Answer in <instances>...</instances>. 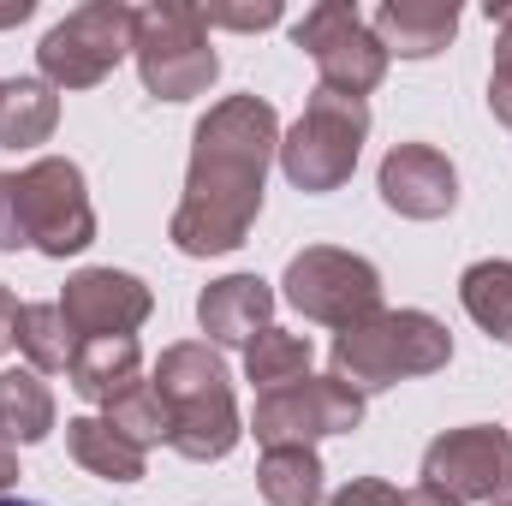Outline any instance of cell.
Listing matches in <instances>:
<instances>
[{"label":"cell","mask_w":512,"mask_h":506,"mask_svg":"<svg viewBox=\"0 0 512 506\" xmlns=\"http://www.w3.org/2000/svg\"><path fill=\"white\" fill-rule=\"evenodd\" d=\"M280 155V114L262 96H221L191 131L185 197L167 239L185 256H227L251 239L262 215V179Z\"/></svg>","instance_id":"1"},{"label":"cell","mask_w":512,"mask_h":506,"mask_svg":"<svg viewBox=\"0 0 512 506\" xmlns=\"http://www.w3.org/2000/svg\"><path fill=\"white\" fill-rule=\"evenodd\" d=\"M155 393L167 405V447L191 465H215L239 447L245 423H239V399H233V381L227 364L209 340H179L155 358Z\"/></svg>","instance_id":"2"},{"label":"cell","mask_w":512,"mask_h":506,"mask_svg":"<svg viewBox=\"0 0 512 506\" xmlns=\"http://www.w3.org/2000/svg\"><path fill=\"white\" fill-rule=\"evenodd\" d=\"M447 364H453V334L429 310H376V316L340 328L328 346V376L346 381L364 399L399 387V381L435 376Z\"/></svg>","instance_id":"3"},{"label":"cell","mask_w":512,"mask_h":506,"mask_svg":"<svg viewBox=\"0 0 512 506\" xmlns=\"http://www.w3.org/2000/svg\"><path fill=\"white\" fill-rule=\"evenodd\" d=\"M131 60L155 102H197L221 78V54L209 42L203 6L149 0L131 12Z\"/></svg>","instance_id":"4"},{"label":"cell","mask_w":512,"mask_h":506,"mask_svg":"<svg viewBox=\"0 0 512 506\" xmlns=\"http://www.w3.org/2000/svg\"><path fill=\"white\" fill-rule=\"evenodd\" d=\"M370 137V102L358 96H334V90H310L304 114L292 120V131L280 137V173L292 179V191L304 197H328L358 173Z\"/></svg>","instance_id":"5"},{"label":"cell","mask_w":512,"mask_h":506,"mask_svg":"<svg viewBox=\"0 0 512 506\" xmlns=\"http://www.w3.org/2000/svg\"><path fill=\"white\" fill-rule=\"evenodd\" d=\"M280 298L304 322H322V328L340 334V328H352V322L382 310V274H376L370 256H358V251L304 245L286 262V274H280Z\"/></svg>","instance_id":"6"},{"label":"cell","mask_w":512,"mask_h":506,"mask_svg":"<svg viewBox=\"0 0 512 506\" xmlns=\"http://www.w3.org/2000/svg\"><path fill=\"white\" fill-rule=\"evenodd\" d=\"M131 12L126 0H84L72 6L36 48V66L54 90H96L131 54Z\"/></svg>","instance_id":"7"},{"label":"cell","mask_w":512,"mask_h":506,"mask_svg":"<svg viewBox=\"0 0 512 506\" xmlns=\"http://www.w3.org/2000/svg\"><path fill=\"white\" fill-rule=\"evenodd\" d=\"M292 42L310 54L322 90H334V96H358L364 102L387 78V48L376 42L370 18L358 6H346V0H316L292 24Z\"/></svg>","instance_id":"8"},{"label":"cell","mask_w":512,"mask_h":506,"mask_svg":"<svg viewBox=\"0 0 512 506\" xmlns=\"http://www.w3.org/2000/svg\"><path fill=\"white\" fill-rule=\"evenodd\" d=\"M18 209H24L30 251L66 262L96 245V209L84 191V167L66 155H42L18 173Z\"/></svg>","instance_id":"9"},{"label":"cell","mask_w":512,"mask_h":506,"mask_svg":"<svg viewBox=\"0 0 512 506\" xmlns=\"http://www.w3.org/2000/svg\"><path fill=\"white\" fill-rule=\"evenodd\" d=\"M364 423V393L334 376H304L256 393L251 435L262 447H316L328 435H352Z\"/></svg>","instance_id":"10"},{"label":"cell","mask_w":512,"mask_h":506,"mask_svg":"<svg viewBox=\"0 0 512 506\" xmlns=\"http://www.w3.org/2000/svg\"><path fill=\"white\" fill-rule=\"evenodd\" d=\"M423 483L459 506L501 501L512 495V435L495 423H465V429L435 435L423 447Z\"/></svg>","instance_id":"11"},{"label":"cell","mask_w":512,"mask_h":506,"mask_svg":"<svg viewBox=\"0 0 512 506\" xmlns=\"http://www.w3.org/2000/svg\"><path fill=\"white\" fill-rule=\"evenodd\" d=\"M60 310L78 340H108V334H137L149 322L155 292L126 268H78L60 292Z\"/></svg>","instance_id":"12"},{"label":"cell","mask_w":512,"mask_h":506,"mask_svg":"<svg viewBox=\"0 0 512 506\" xmlns=\"http://www.w3.org/2000/svg\"><path fill=\"white\" fill-rule=\"evenodd\" d=\"M376 191H382L387 209L405 215V221H441L459 203V173H453V161L435 143H393L382 155Z\"/></svg>","instance_id":"13"},{"label":"cell","mask_w":512,"mask_h":506,"mask_svg":"<svg viewBox=\"0 0 512 506\" xmlns=\"http://www.w3.org/2000/svg\"><path fill=\"white\" fill-rule=\"evenodd\" d=\"M197 322L209 346H251L262 328H274V286L256 274H221L197 292Z\"/></svg>","instance_id":"14"},{"label":"cell","mask_w":512,"mask_h":506,"mask_svg":"<svg viewBox=\"0 0 512 506\" xmlns=\"http://www.w3.org/2000/svg\"><path fill=\"white\" fill-rule=\"evenodd\" d=\"M376 42L387 48V60H435L453 36H459V6L453 0H382L370 18Z\"/></svg>","instance_id":"15"},{"label":"cell","mask_w":512,"mask_h":506,"mask_svg":"<svg viewBox=\"0 0 512 506\" xmlns=\"http://www.w3.org/2000/svg\"><path fill=\"white\" fill-rule=\"evenodd\" d=\"M72 387L90 399V405H108L114 393H126L131 381H143V352H137V334H108V340H78L72 352Z\"/></svg>","instance_id":"16"},{"label":"cell","mask_w":512,"mask_h":506,"mask_svg":"<svg viewBox=\"0 0 512 506\" xmlns=\"http://www.w3.org/2000/svg\"><path fill=\"white\" fill-rule=\"evenodd\" d=\"M66 447H72V459L90 471V477H102V483H143V465H149V453L126 441L108 417H72L66 423Z\"/></svg>","instance_id":"17"},{"label":"cell","mask_w":512,"mask_h":506,"mask_svg":"<svg viewBox=\"0 0 512 506\" xmlns=\"http://www.w3.org/2000/svg\"><path fill=\"white\" fill-rule=\"evenodd\" d=\"M60 126V90L48 78H6L0 84V149H36Z\"/></svg>","instance_id":"18"},{"label":"cell","mask_w":512,"mask_h":506,"mask_svg":"<svg viewBox=\"0 0 512 506\" xmlns=\"http://www.w3.org/2000/svg\"><path fill=\"white\" fill-rule=\"evenodd\" d=\"M54 393H48V381L36 376L30 364L24 370H0V435L6 441H18V447H30V441H48L54 435Z\"/></svg>","instance_id":"19"},{"label":"cell","mask_w":512,"mask_h":506,"mask_svg":"<svg viewBox=\"0 0 512 506\" xmlns=\"http://www.w3.org/2000/svg\"><path fill=\"white\" fill-rule=\"evenodd\" d=\"M459 304H465V316H471L489 340L512 346V262L507 256L471 262V268L459 274Z\"/></svg>","instance_id":"20"},{"label":"cell","mask_w":512,"mask_h":506,"mask_svg":"<svg viewBox=\"0 0 512 506\" xmlns=\"http://www.w3.org/2000/svg\"><path fill=\"white\" fill-rule=\"evenodd\" d=\"M256 489L268 506H322V459L316 447H262Z\"/></svg>","instance_id":"21"},{"label":"cell","mask_w":512,"mask_h":506,"mask_svg":"<svg viewBox=\"0 0 512 506\" xmlns=\"http://www.w3.org/2000/svg\"><path fill=\"white\" fill-rule=\"evenodd\" d=\"M18 352L30 358V370H36V376L72 370L78 334H72L66 310H60V304H24V316H18Z\"/></svg>","instance_id":"22"},{"label":"cell","mask_w":512,"mask_h":506,"mask_svg":"<svg viewBox=\"0 0 512 506\" xmlns=\"http://www.w3.org/2000/svg\"><path fill=\"white\" fill-rule=\"evenodd\" d=\"M245 376L256 381V393L286 387V381H304L310 376V340L304 334H286V328H262L251 346H245Z\"/></svg>","instance_id":"23"},{"label":"cell","mask_w":512,"mask_h":506,"mask_svg":"<svg viewBox=\"0 0 512 506\" xmlns=\"http://www.w3.org/2000/svg\"><path fill=\"white\" fill-rule=\"evenodd\" d=\"M102 417H108L126 441H137L143 453L161 447L167 429H173V423H167V405H161V393H155V381H131L126 393H114V399L102 405Z\"/></svg>","instance_id":"24"},{"label":"cell","mask_w":512,"mask_h":506,"mask_svg":"<svg viewBox=\"0 0 512 506\" xmlns=\"http://www.w3.org/2000/svg\"><path fill=\"white\" fill-rule=\"evenodd\" d=\"M286 12H280V0H256V6H203V24L209 30H274Z\"/></svg>","instance_id":"25"},{"label":"cell","mask_w":512,"mask_h":506,"mask_svg":"<svg viewBox=\"0 0 512 506\" xmlns=\"http://www.w3.org/2000/svg\"><path fill=\"white\" fill-rule=\"evenodd\" d=\"M322 506H405V495L393 483H382V477H352L346 489H334Z\"/></svg>","instance_id":"26"},{"label":"cell","mask_w":512,"mask_h":506,"mask_svg":"<svg viewBox=\"0 0 512 506\" xmlns=\"http://www.w3.org/2000/svg\"><path fill=\"white\" fill-rule=\"evenodd\" d=\"M24 209H18V173H0V251H24Z\"/></svg>","instance_id":"27"},{"label":"cell","mask_w":512,"mask_h":506,"mask_svg":"<svg viewBox=\"0 0 512 506\" xmlns=\"http://www.w3.org/2000/svg\"><path fill=\"white\" fill-rule=\"evenodd\" d=\"M489 114L512 131V60H495V72H489Z\"/></svg>","instance_id":"28"},{"label":"cell","mask_w":512,"mask_h":506,"mask_svg":"<svg viewBox=\"0 0 512 506\" xmlns=\"http://www.w3.org/2000/svg\"><path fill=\"white\" fill-rule=\"evenodd\" d=\"M18 316H24V304L0 286V352H12V346H18Z\"/></svg>","instance_id":"29"},{"label":"cell","mask_w":512,"mask_h":506,"mask_svg":"<svg viewBox=\"0 0 512 506\" xmlns=\"http://www.w3.org/2000/svg\"><path fill=\"white\" fill-rule=\"evenodd\" d=\"M12 483H18V453H12V441L0 435V495H6Z\"/></svg>","instance_id":"30"},{"label":"cell","mask_w":512,"mask_h":506,"mask_svg":"<svg viewBox=\"0 0 512 506\" xmlns=\"http://www.w3.org/2000/svg\"><path fill=\"white\" fill-rule=\"evenodd\" d=\"M405 506H459V501H447L441 489H429V483H417V489L405 495Z\"/></svg>","instance_id":"31"},{"label":"cell","mask_w":512,"mask_h":506,"mask_svg":"<svg viewBox=\"0 0 512 506\" xmlns=\"http://www.w3.org/2000/svg\"><path fill=\"white\" fill-rule=\"evenodd\" d=\"M0 506H42V501H12V495H0Z\"/></svg>","instance_id":"32"},{"label":"cell","mask_w":512,"mask_h":506,"mask_svg":"<svg viewBox=\"0 0 512 506\" xmlns=\"http://www.w3.org/2000/svg\"><path fill=\"white\" fill-rule=\"evenodd\" d=\"M489 506H512V495H501V501H489Z\"/></svg>","instance_id":"33"}]
</instances>
